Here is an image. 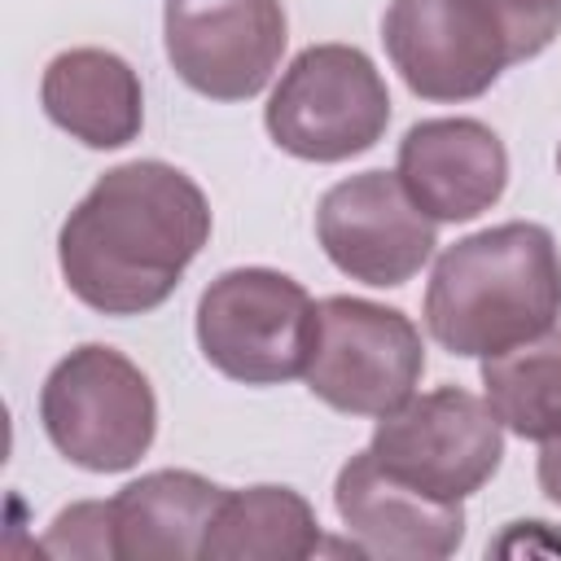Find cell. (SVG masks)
<instances>
[{
    "mask_svg": "<svg viewBox=\"0 0 561 561\" xmlns=\"http://www.w3.org/2000/svg\"><path fill=\"white\" fill-rule=\"evenodd\" d=\"M210 241L206 193L171 162L136 158L110 167L57 232L70 294L101 316L162 307Z\"/></svg>",
    "mask_w": 561,
    "mask_h": 561,
    "instance_id": "6da1fadb",
    "label": "cell"
},
{
    "mask_svg": "<svg viewBox=\"0 0 561 561\" xmlns=\"http://www.w3.org/2000/svg\"><path fill=\"white\" fill-rule=\"evenodd\" d=\"M561 316V254L543 224L513 219L447 245L425 285L430 337L465 359L548 333Z\"/></svg>",
    "mask_w": 561,
    "mask_h": 561,
    "instance_id": "7a4b0ae2",
    "label": "cell"
},
{
    "mask_svg": "<svg viewBox=\"0 0 561 561\" xmlns=\"http://www.w3.org/2000/svg\"><path fill=\"white\" fill-rule=\"evenodd\" d=\"M39 421L70 465L88 473H123L153 447L158 399L149 377L123 351L88 342L44 377Z\"/></svg>",
    "mask_w": 561,
    "mask_h": 561,
    "instance_id": "3957f363",
    "label": "cell"
},
{
    "mask_svg": "<svg viewBox=\"0 0 561 561\" xmlns=\"http://www.w3.org/2000/svg\"><path fill=\"white\" fill-rule=\"evenodd\" d=\"M197 346L206 364L232 381H294L311 364L316 302L276 267H232L197 298Z\"/></svg>",
    "mask_w": 561,
    "mask_h": 561,
    "instance_id": "277c9868",
    "label": "cell"
},
{
    "mask_svg": "<svg viewBox=\"0 0 561 561\" xmlns=\"http://www.w3.org/2000/svg\"><path fill=\"white\" fill-rule=\"evenodd\" d=\"M263 123L267 136L302 162H346L386 136L390 88L368 53L311 44L285 66Z\"/></svg>",
    "mask_w": 561,
    "mask_h": 561,
    "instance_id": "5b68a950",
    "label": "cell"
},
{
    "mask_svg": "<svg viewBox=\"0 0 561 561\" xmlns=\"http://www.w3.org/2000/svg\"><path fill=\"white\" fill-rule=\"evenodd\" d=\"M368 451L403 486L460 504L495 478L504 460V425L486 399L460 386H438L377 416Z\"/></svg>",
    "mask_w": 561,
    "mask_h": 561,
    "instance_id": "8992f818",
    "label": "cell"
},
{
    "mask_svg": "<svg viewBox=\"0 0 561 561\" xmlns=\"http://www.w3.org/2000/svg\"><path fill=\"white\" fill-rule=\"evenodd\" d=\"M425 373L421 329L368 298L333 294L316 302V346L307 390L346 416H386L412 399Z\"/></svg>",
    "mask_w": 561,
    "mask_h": 561,
    "instance_id": "52a82bcc",
    "label": "cell"
},
{
    "mask_svg": "<svg viewBox=\"0 0 561 561\" xmlns=\"http://www.w3.org/2000/svg\"><path fill=\"white\" fill-rule=\"evenodd\" d=\"M381 44L421 101H473L522 61L495 0H390Z\"/></svg>",
    "mask_w": 561,
    "mask_h": 561,
    "instance_id": "ba28073f",
    "label": "cell"
},
{
    "mask_svg": "<svg viewBox=\"0 0 561 561\" xmlns=\"http://www.w3.org/2000/svg\"><path fill=\"white\" fill-rule=\"evenodd\" d=\"M171 70L210 101H250L280 66L289 22L280 0H167Z\"/></svg>",
    "mask_w": 561,
    "mask_h": 561,
    "instance_id": "9c48e42d",
    "label": "cell"
},
{
    "mask_svg": "<svg viewBox=\"0 0 561 561\" xmlns=\"http://www.w3.org/2000/svg\"><path fill=\"white\" fill-rule=\"evenodd\" d=\"M316 237L337 272L377 289L412 280L438 245L434 219L394 171H364L333 184L320 197Z\"/></svg>",
    "mask_w": 561,
    "mask_h": 561,
    "instance_id": "30bf717a",
    "label": "cell"
},
{
    "mask_svg": "<svg viewBox=\"0 0 561 561\" xmlns=\"http://www.w3.org/2000/svg\"><path fill=\"white\" fill-rule=\"evenodd\" d=\"M394 175L434 224H469L504 197V140L478 118H425L399 140Z\"/></svg>",
    "mask_w": 561,
    "mask_h": 561,
    "instance_id": "8fae6325",
    "label": "cell"
},
{
    "mask_svg": "<svg viewBox=\"0 0 561 561\" xmlns=\"http://www.w3.org/2000/svg\"><path fill=\"white\" fill-rule=\"evenodd\" d=\"M333 508L364 557L438 561L465 543V508L390 478L373 451H355L333 482Z\"/></svg>",
    "mask_w": 561,
    "mask_h": 561,
    "instance_id": "7c38bea8",
    "label": "cell"
},
{
    "mask_svg": "<svg viewBox=\"0 0 561 561\" xmlns=\"http://www.w3.org/2000/svg\"><path fill=\"white\" fill-rule=\"evenodd\" d=\"M44 114L88 149H123L145 127L140 75L110 48H66L44 66Z\"/></svg>",
    "mask_w": 561,
    "mask_h": 561,
    "instance_id": "4fadbf2b",
    "label": "cell"
},
{
    "mask_svg": "<svg viewBox=\"0 0 561 561\" xmlns=\"http://www.w3.org/2000/svg\"><path fill=\"white\" fill-rule=\"evenodd\" d=\"M224 486L193 469H153L114 500V557L123 561H193L224 504Z\"/></svg>",
    "mask_w": 561,
    "mask_h": 561,
    "instance_id": "5bb4252c",
    "label": "cell"
},
{
    "mask_svg": "<svg viewBox=\"0 0 561 561\" xmlns=\"http://www.w3.org/2000/svg\"><path fill=\"white\" fill-rule=\"evenodd\" d=\"M320 522L294 486H245L228 491L202 557L206 561H302L320 552Z\"/></svg>",
    "mask_w": 561,
    "mask_h": 561,
    "instance_id": "9a60e30c",
    "label": "cell"
},
{
    "mask_svg": "<svg viewBox=\"0 0 561 561\" xmlns=\"http://www.w3.org/2000/svg\"><path fill=\"white\" fill-rule=\"evenodd\" d=\"M486 403L504 430L530 443L561 434V329L482 359Z\"/></svg>",
    "mask_w": 561,
    "mask_h": 561,
    "instance_id": "2e32d148",
    "label": "cell"
},
{
    "mask_svg": "<svg viewBox=\"0 0 561 561\" xmlns=\"http://www.w3.org/2000/svg\"><path fill=\"white\" fill-rule=\"evenodd\" d=\"M39 548L53 552V557H114L110 500H83V504L61 508Z\"/></svg>",
    "mask_w": 561,
    "mask_h": 561,
    "instance_id": "e0dca14e",
    "label": "cell"
},
{
    "mask_svg": "<svg viewBox=\"0 0 561 561\" xmlns=\"http://www.w3.org/2000/svg\"><path fill=\"white\" fill-rule=\"evenodd\" d=\"M495 9L504 13L522 61L539 57L561 35V0H495Z\"/></svg>",
    "mask_w": 561,
    "mask_h": 561,
    "instance_id": "ac0fdd59",
    "label": "cell"
},
{
    "mask_svg": "<svg viewBox=\"0 0 561 561\" xmlns=\"http://www.w3.org/2000/svg\"><path fill=\"white\" fill-rule=\"evenodd\" d=\"M539 491L552 500V504H561V434L557 438H548L543 443V451H539Z\"/></svg>",
    "mask_w": 561,
    "mask_h": 561,
    "instance_id": "d6986e66",
    "label": "cell"
},
{
    "mask_svg": "<svg viewBox=\"0 0 561 561\" xmlns=\"http://www.w3.org/2000/svg\"><path fill=\"white\" fill-rule=\"evenodd\" d=\"M557 167H561V149H557Z\"/></svg>",
    "mask_w": 561,
    "mask_h": 561,
    "instance_id": "ffe728a7",
    "label": "cell"
}]
</instances>
